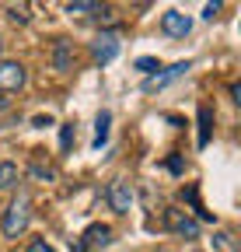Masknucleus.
Listing matches in <instances>:
<instances>
[{"label": "nucleus", "mask_w": 241, "mask_h": 252, "mask_svg": "<svg viewBox=\"0 0 241 252\" xmlns=\"http://www.w3.org/2000/svg\"><path fill=\"white\" fill-rule=\"evenodd\" d=\"M32 175L49 182V179H56V168H53V165H42V161H32Z\"/></svg>", "instance_id": "nucleus-14"}, {"label": "nucleus", "mask_w": 241, "mask_h": 252, "mask_svg": "<svg viewBox=\"0 0 241 252\" xmlns=\"http://www.w3.org/2000/svg\"><path fill=\"white\" fill-rule=\"evenodd\" d=\"M108 126H112V116L102 109V112H98V119H95V140H91V147H95V151H102V147H105V140H108Z\"/></svg>", "instance_id": "nucleus-9"}, {"label": "nucleus", "mask_w": 241, "mask_h": 252, "mask_svg": "<svg viewBox=\"0 0 241 252\" xmlns=\"http://www.w3.org/2000/svg\"><path fill=\"white\" fill-rule=\"evenodd\" d=\"M91 56H95L98 67H105V63H112L119 56V35L115 32H102V35L91 42Z\"/></svg>", "instance_id": "nucleus-5"}, {"label": "nucleus", "mask_w": 241, "mask_h": 252, "mask_svg": "<svg viewBox=\"0 0 241 252\" xmlns=\"http://www.w3.org/2000/svg\"><path fill=\"white\" fill-rule=\"evenodd\" d=\"M25 81H28V70L21 67L18 60H4V63H0V91H18V88H25Z\"/></svg>", "instance_id": "nucleus-6"}, {"label": "nucleus", "mask_w": 241, "mask_h": 252, "mask_svg": "<svg viewBox=\"0 0 241 252\" xmlns=\"http://www.w3.org/2000/svg\"><path fill=\"white\" fill-rule=\"evenodd\" d=\"M56 70H70V42L56 39Z\"/></svg>", "instance_id": "nucleus-12"}, {"label": "nucleus", "mask_w": 241, "mask_h": 252, "mask_svg": "<svg viewBox=\"0 0 241 252\" xmlns=\"http://www.w3.org/2000/svg\"><path fill=\"white\" fill-rule=\"evenodd\" d=\"M186 70H192L189 60H178V63H171V67H161L158 74H150V77L143 81V91H161V88H168L171 81H178Z\"/></svg>", "instance_id": "nucleus-4"}, {"label": "nucleus", "mask_w": 241, "mask_h": 252, "mask_svg": "<svg viewBox=\"0 0 241 252\" xmlns=\"http://www.w3.org/2000/svg\"><path fill=\"white\" fill-rule=\"evenodd\" d=\"M168 168H171V172H182V158H178V154L168 158Z\"/></svg>", "instance_id": "nucleus-20"}, {"label": "nucleus", "mask_w": 241, "mask_h": 252, "mask_svg": "<svg viewBox=\"0 0 241 252\" xmlns=\"http://www.w3.org/2000/svg\"><path fill=\"white\" fill-rule=\"evenodd\" d=\"M7 18L18 21V25H25V21H28V7H25V4H11V7H7Z\"/></svg>", "instance_id": "nucleus-15"}, {"label": "nucleus", "mask_w": 241, "mask_h": 252, "mask_svg": "<svg viewBox=\"0 0 241 252\" xmlns=\"http://www.w3.org/2000/svg\"><path fill=\"white\" fill-rule=\"evenodd\" d=\"M28 224H32V200L28 196H14L4 210V217H0V231H4L7 238H18L28 231Z\"/></svg>", "instance_id": "nucleus-1"}, {"label": "nucleus", "mask_w": 241, "mask_h": 252, "mask_svg": "<svg viewBox=\"0 0 241 252\" xmlns=\"http://www.w3.org/2000/svg\"><path fill=\"white\" fill-rule=\"evenodd\" d=\"M210 133H214V112H210V105H199V147L210 144Z\"/></svg>", "instance_id": "nucleus-10"}, {"label": "nucleus", "mask_w": 241, "mask_h": 252, "mask_svg": "<svg viewBox=\"0 0 241 252\" xmlns=\"http://www.w3.org/2000/svg\"><path fill=\"white\" fill-rule=\"evenodd\" d=\"M161 32H164L168 39H186L189 32H192V21L182 11H164L161 14Z\"/></svg>", "instance_id": "nucleus-7"}, {"label": "nucleus", "mask_w": 241, "mask_h": 252, "mask_svg": "<svg viewBox=\"0 0 241 252\" xmlns=\"http://www.w3.org/2000/svg\"><path fill=\"white\" fill-rule=\"evenodd\" d=\"M164 228L175 231L178 238H186V242L199 238V220L192 214H186V210H178V207H168L164 210Z\"/></svg>", "instance_id": "nucleus-2"}, {"label": "nucleus", "mask_w": 241, "mask_h": 252, "mask_svg": "<svg viewBox=\"0 0 241 252\" xmlns=\"http://www.w3.org/2000/svg\"><path fill=\"white\" fill-rule=\"evenodd\" d=\"M105 200L115 214H130L133 210V186L126 179H112L108 189H105Z\"/></svg>", "instance_id": "nucleus-3"}, {"label": "nucleus", "mask_w": 241, "mask_h": 252, "mask_svg": "<svg viewBox=\"0 0 241 252\" xmlns=\"http://www.w3.org/2000/svg\"><path fill=\"white\" fill-rule=\"evenodd\" d=\"M102 7L95 4V0H70L67 4V14H98Z\"/></svg>", "instance_id": "nucleus-13"}, {"label": "nucleus", "mask_w": 241, "mask_h": 252, "mask_svg": "<svg viewBox=\"0 0 241 252\" xmlns=\"http://www.w3.org/2000/svg\"><path fill=\"white\" fill-rule=\"evenodd\" d=\"M217 14H220V4H203V18L206 21H214Z\"/></svg>", "instance_id": "nucleus-19"}, {"label": "nucleus", "mask_w": 241, "mask_h": 252, "mask_svg": "<svg viewBox=\"0 0 241 252\" xmlns=\"http://www.w3.org/2000/svg\"><path fill=\"white\" fill-rule=\"evenodd\" d=\"M70 140H74V123H67L63 130H59V144H63V147H70Z\"/></svg>", "instance_id": "nucleus-18"}, {"label": "nucleus", "mask_w": 241, "mask_h": 252, "mask_svg": "<svg viewBox=\"0 0 241 252\" xmlns=\"http://www.w3.org/2000/svg\"><path fill=\"white\" fill-rule=\"evenodd\" d=\"M18 182V165L14 161H0V189H11Z\"/></svg>", "instance_id": "nucleus-11"}, {"label": "nucleus", "mask_w": 241, "mask_h": 252, "mask_svg": "<svg viewBox=\"0 0 241 252\" xmlns=\"http://www.w3.org/2000/svg\"><path fill=\"white\" fill-rule=\"evenodd\" d=\"M136 70H143V74H154V70H161V63H158L154 56H140V60H136Z\"/></svg>", "instance_id": "nucleus-16"}, {"label": "nucleus", "mask_w": 241, "mask_h": 252, "mask_svg": "<svg viewBox=\"0 0 241 252\" xmlns=\"http://www.w3.org/2000/svg\"><path fill=\"white\" fill-rule=\"evenodd\" d=\"M80 238H84V249H87V245H108V242H112V228H108V224H91Z\"/></svg>", "instance_id": "nucleus-8"}, {"label": "nucleus", "mask_w": 241, "mask_h": 252, "mask_svg": "<svg viewBox=\"0 0 241 252\" xmlns=\"http://www.w3.org/2000/svg\"><path fill=\"white\" fill-rule=\"evenodd\" d=\"M28 252H56L49 242H42V238H32V245H28Z\"/></svg>", "instance_id": "nucleus-17"}, {"label": "nucleus", "mask_w": 241, "mask_h": 252, "mask_svg": "<svg viewBox=\"0 0 241 252\" xmlns=\"http://www.w3.org/2000/svg\"><path fill=\"white\" fill-rule=\"evenodd\" d=\"M0 46H4V42H0Z\"/></svg>", "instance_id": "nucleus-21"}]
</instances>
